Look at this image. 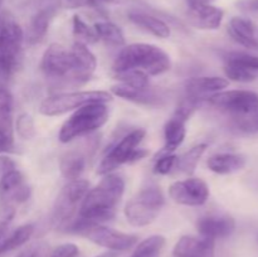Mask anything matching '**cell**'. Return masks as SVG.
Wrapping results in <instances>:
<instances>
[{"instance_id": "14", "label": "cell", "mask_w": 258, "mask_h": 257, "mask_svg": "<svg viewBox=\"0 0 258 257\" xmlns=\"http://www.w3.org/2000/svg\"><path fill=\"white\" fill-rule=\"evenodd\" d=\"M216 241L206 237L183 236L173 248L174 257H214Z\"/></svg>"}, {"instance_id": "49", "label": "cell", "mask_w": 258, "mask_h": 257, "mask_svg": "<svg viewBox=\"0 0 258 257\" xmlns=\"http://www.w3.org/2000/svg\"><path fill=\"white\" fill-rule=\"evenodd\" d=\"M211 2V0H204V3H209Z\"/></svg>"}, {"instance_id": "43", "label": "cell", "mask_w": 258, "mask_h": 257, "mask_svg": "<svg viewBox=\"0 0 258 257\" xmlns=\"http://www.w3.org/2000/svg\"><path fill=\"white\" fill-rule=\"evenodd\" d=\"M238 5L244 10H251V12L258 10V0H243Z\"/></svg>"}, {"instance_id": "6", "label": "cell", "mask_w": 258, "mask_h": 257, "mask_svg": "<svg viewBox=\"0 0 258 257\" xmlns=\"http://www.w3.org/2000/svg\"><path fill=\"white\" fill-rule=\"evenodd\" d=\"M90 184L83 179H76L66 184L54 202L52 212V224L55 229L67 231L70 224L75 221V216L81 206L82 199L88 191Z\"/></svg>"}, {"instance_id": "36", "label": "cell", "mask_w": 258, "mask_h": 257, "mask_svg": "<svg viewBox=\"0 0 258 257\" xmlns=\"http://www.w3.org/2000/svg\"><path fill=\"white\" fill-rule=\"evenodd\" d=\"M176 159L178 156L175 154H156L155 165H154V173L165 175L169 174L176 165Z\"/></svg>"}, {"instance_id": "7", "label": "cell", "mask_w": 258, "mask_h": 257, "mask_svg": "<svg viewBox=\"0 0 258 257\" xmlns=\"http://www.w3.org/2000/svg\"><path fill=\"white\" fill-rule=\"evenodd\" d=\"M111 93L106 91H77V92L55 93L44 98L39 106V111L44 116H58L68 111L77 110L87 103L110 102Z\"/></svg>"}, {"instance_id": "50", "label": "cell", "mask_w": 258, "mask_h": 257, "mask_svg": "<svg viewBox=\"0 0 258 257\" xmlns=\"http://www.w3.org/2000/svg\"><path fill=\"white\" fill-rule=\"evenodd\" d=\"M257 239H258V238H257Z\"/></svg>"}, {"instance_id": "37", "label": "cell", "mask_w": 258, "mask_h": 257, "mask_svg": "<svg viewBox=\"0 0 258 257\" xmlns=\"http://www.w3.org/2000/svg\"><path fill=\"white\" fill-rule=\"evenodd\" d=\"M17 131L18 135L24 140H30L35 136L34 120L28 113H22L17 120Z\"/></svg>"}, {"instance_id": "20", "label": "cell", "mask_w": 258, "mask_h": 257, "mask_svg": "<svg viewBox=\"0 0 258 257\" xmlns=\"http://www.w3.org/2000/svg\"><path fill=\"white\" fill-rule=\"evenodd\" d=\"M228 32L231 37L243 47L249 49H258V38L254 32V25L251 20L244 18H232L228 25Z\"/></svg>"}, {"instance_id": "10", "label": "cell", "mask_w": 258, "mask_h": 257, "mask_svg": "<svg viewBox=\"0 0 258 257\" xmlns=\"http://www.w3.org/2000/svg\"><path fill=\"white\" fill-rule=\"evenodd\" d=\"M146 131L144 128H135L127 135L123 136L116 145L112 146L107 155L102 159L100 166L97 169V173L100 175H106L117 169L122 164L128 163L130 161L131 155L134 151L138 149L139 144L143 141L145 138Z\"/></svg>"}, {"instance_id": "5", "label": "cell", "mask_w": 258, "mask_h": 257, "mask_svg": "<svg viewBox=\"0 0 258 257\" xmlns=\"http://www.w3.org/2000/svg\"><path fill=\"white\" fill-rule=\"evenodd\" d=\"M66 232L86 237L97 246L105 247L113 252L127 251L138 242V237L135 234L123 233V232L108 228L100 223H88L78 217L75 218V221L70 224Z\"/></svg>"}, {"instance_id": "13", "label": "cell", "mask_w": 258, "mask_h": 257, "mask_svg": "<svg viewBox=\"0 0 258 257\" xmlns=\"http://www.w3.org/2000/svg\"><path fill=\"white\" fill-rule=\"evenodd\" d=\"M30 188L18 169L0 176V202L3 206H13L28 201Z\"/></svg>"}, {"instance_id": "29", "label": "cell", "mask_w": 258, "mask_h": 257, "mask_svg": "<svg viewBox=\"0 0 258 257\" xmlns=\"http://www.w3.org/2000/svg\"><path fill=\"white\" fill-rule=\"evenodd\" d=\"M98 39L115 47H121L125 44V37L120 28L111 22H97L93 25Z\"/></svg>"}, {"instance_id": "1", "label": "cell", "mask_w": 258, "mask_h": 257, "mask_svg": "<svg viewBox=\"0 0 258 257\" xmlns=\"http://www.w3.org/2000/svg\"><path fill=\"white\" fill-rule=\"evenodd\" d=\"M125 191V180L117 174H106L102 180L86 193L78 208V218L88 223H102L115 217Z\"/></svg>"}, {"instance_id": "24", "label": "cell", "mask_w": 258, "mask_h": 257, "mask_svg": "<svg viewBox=\"0 0 258 257\" xmlns=\"http://www.w3.org/2000/svg\"><path fill=\"white\" fill-rule=\"evenodd\" d=\"M207 165L217 174H232L242 170L246 165V158L241 154L222 153L211 156Z\"/></svg>"}, {"instance_id": "12", "label": "cell", "mask_w": 258, "mask_h": 257, "mask_svg": "<svg viewBox=\"0 0 258 257\" xmlns=\"http://www.w3.org/2000/svg\"><path fill=\"white\" fill-rule=\"evenodd\" d=\"M169 196L175 203L181 206L198 207L208 201L209 186L202 179L189 178L171 184Z\"/></svg>"}, {"instance_id": "8", "label": "cell", "mask_w": 258, "mask_h": 257, "mask_svg": "<svg viewBox=\"0 0 258 257\" xmlns=\"http://www.w3.org/2000/svg\"><path fill=\"white\" fill-rule=\"evenodd\" d=\"M165 199L159 188L150 186L139 191L125 207V216L134 227H145L155 221Z\"/></svg>"}, {"instance_id": "32", "label": "cell", "mask_w": 258, "mask_h": 257, "mask_svg": "<svg viewBox=\"0 0 258 257\" xmlns=\"http://www.w3.org/2000/svg\"><path fill=\"white\" fill-rule=\"evenodd\" d=\"M73 35L76 38V42L83 43V44H92L98 40L97 33L95 28L90 27L80 15L76 14L73 17Z\"/></svg>"}, {"instance_id": "2", "label": "cell", "mask_w": 258, "mask_h": 257, "mask_svg": "<svg viewBox=\"0 0 258 257\" xmlns=\"http://www.w3.org/2000/svg\"><path fill=\"white\" fill-rule=\"evenodd\" d=\"M171 60L168 53L158 45L133 43L118 53L113 62L116 73L125 71H141L148 76H158L170 70Z\"/></svg>"}, {"instance_id": "23", "label": "cell", "mask_w": 258, "mask_h": 257, "mask_svg": "<svg viewBox=\"0 0 258 257\" xmlns=\"http://www.w3.org/2000/svg\"><path fill=\"white\" fill-rule=\"evenodd\" d=\"M186 135L185 120L179 117L174 113L173 117L166 122L164 127V138H165V145L163 150L159 151V154H170L179 148L183 144Z\"/></svg>"}, {"instance_id": "18", "label": "cell", "mask_w": 258, "mask_h": 257, "mask_svg": "<svg viewBox=\"0 0 258 257\" xmlns=\"http://www.w3.org/2000/svg\"><path fill=\"white\" fill-rule=\"evenodd\" d=\"M229 81L217 76H204V77H193L185 82L188 96L198 100L202 96L213 95L228 87Z\"/></svg>"}, {"instance_id": "46", "label": "cell", "mask_w": 258, "mask_h": 257, "mask_svg": "<svg viewBox=\"0 0 258 257\" xmlns=\"http://www.w3.org/2000/svg\"><path fill=\"white\" fill-rule=\"evenodd\" d=\"M9 151H13V143L5 140L0 136V154L9 153Z\"/></svg>"}, {"instance_id": "39", "label": "cell", "mask_w": 258, "mask_h": 257, "mask_svg": "<svg viewBox=\"0 0 258 257\" xmlns=\"http://www.w3.org/2000/svg\"><path fill=\"white\" fill-rule=\"evenodd\" d=\"M14 216L15 209L13 206H5L0 211V243L5 238V236L9 233L10 224H12L13 219H14Z\"/></svg>"}, {"instance_id": "42", "label": "cell", "mask_w": 258, "mask_h": 257, "mask_svg": "<svg viewBox=\"0 0 258 257\" xmlns=\"http://www.w3.org/2000/svg\"><path fill=\"white\" fill-rule=\"evenodd\" d=\"M59 5L63 9H78L88 7V0H59Z\"/></svg>"}, {"instance_id": "28", "label": "cell", "mask_w": 258, "mask_h": 257, "mask_svg": "<svg viewBox=\"0 0 258 257\" xmlns=\"http://www.w3.org/2000/svg\"><path fill=\"white\" fill-rule=\"evenodd\" d=\"M165 243V237L160 234H154L141 241L130 257H160Z\"/></svg>"}, {"instance_id": "9", "label": "cell", "mask_w": 258, "mask_h": 257, "mask_svg": "<svg viewBox=\"0 0 258 257\" xmlns=\"http://www.w3.org/2000/svg\"><path fill=\"white\" fill-rule=\"evenodd\" d=\"M40 70L45 77L53 81H63L68 86L76 85V62L71 49L62 44L52 43L45 49L40 62Z\"/></svg>"}, {"instance_id": "35", "label": "cell", "mask_w": 258, "mask_h": 257, "mask_svg": "<svg viewBox=\"0 0 258 257\" xmlns=\"http://www.w3.org/2000/svg\"><path fill=\"white\" fill-rule=\"evenodd\" d=\"M226 62L236 63L252 72L258 73V57L243 52H231L226 55Z\"/></svg>"}, {"instance_id": "25", "label": "cell", "mask_w": 258, "mask_h": 257, "mask_svg": "<svg viewBox=\"0 0 258 257\" xmlns=\"http://www.w3.org/2000/svg\"><path fill=\"white\" fill-rule=\"evenodd\" d=\"M111 91L113 95L118 96V97L134 101V102L145 103V105H159L161 100L156 93L149 90V87L134 88L127 85H123V83H118V85L112 86Z\"/></svg>"}, {"instance_id": "48", "label": "cell", "mask_w": 258, "mask_h": 257, "mask_svg": "<svg viewBox=\"0 0 258 257\" xmlns=\"http://www.w3.org/2000/svg\"><path fill=\"white\" fill-rule=\"evenodd\" d=\"M97 257H118V253L117 252L110 251V252H106V253L100 254V256H97Z\"/></svg>"}, {"instance_id": "11", "label": "cell", "mask_w": 258, "mask_h": 257, "mask_svg": "<svg viewBox=\"0 0 258 257\" xmlns=\"http://www.w3.org/2000/svg\"><path fill=\"white\" fill-rule=\"evenodd\" d=\"M208 102L229 115H241L258 107V93L247 90L219 91L209 96Z\"/></svg>"}, {"instance_id": "38", "label": "cell", "mask_w": 258, "mask_h": 257, "mask_svg": "<svg viewBox=\"0 0 258 257\" xmlns=\"http://www.w3.org/2000/svg\"><path fill=\"white\" fill-rule=\"evenodd\" d=\"M49 244L44 241H37L33 242L28 247H25L15 257H49Z\"/></svg>"}, {"instance_id": "40", "label": "cell", "mask_w": 258, "mask_h": 257, "mask_svg": "<svg viewBox=\"0 0 258 257\" xmlns=\"http://www.w3.org/2000/svg\"><path fill=\"white\" fill-rule=\"evenodd\" d=\"M80 249L75 243H63L55 247L49 253V257H77Z\"/></svg>"}, {"instance_id": "31", "label": "cell", "mask_w": 258, "mask_h": 257, "mask_svg": "<svg viewBox=\"0 0 258 257\" xmlns=\"http://www.w3.org/2000/svg\"><path fill=\"white\" fill-rule=\"evenodd\" d=\"M232 127L239 134L253 135L258 134V107L241 115H231Z\"/></svg>"}, {"instance_id": "15", "label": "cell", "mask_w": 258, "mask_h": 257, "mask_svg": "<svg viewBox=\"0 0 258 257\" xmlns=\"http://www.w3.org/2000/svg\"><path fill=\"white\" fill-rule=\"evenodd\" d=\"M197 229L202 237L211 239L226 238L236 229V221L229 216H207L197 222Z\"/></svg>"}, {"instance_id": "4", "label": "cell", "mask_w": 258, "mask_h": 257, "mask_svg": "<svg viewBox=\"0 0 258 257\" xmlns=\"http://www.w3.org/2000/svg\"><path fill=\"white\" fill-rule=\"evenodd\" d=\"M108 115V107L102 102L87 103L77 108L60 127L58 135L60 143H70L80 136L98 130L107 122Z\"/></svg>"}, {"instance_id": "45", "label": "cell", "mask_w": 258, "mask_h": 257, "mask_svg": "<svg viewBox=\"0 0 258 257\" xmlns=\"http://www.w3.org/2000/svg\"><path fill=\"white\" fill-rule=\"evenodd\" d=\"M148 155H149L148 150H145V149H139L138 148L133 153V155H131L130 161H128V163H134V161L141 160V159H144V158H145V156H148Z\"/></svg>"}, {"instance_id": "21", "label": "cell", "mask_w": 258, "mask_h": 257, "mask_svg": "<svg viewBox=\"0 0 258 257\" xmlns=\"http://www.w3.org/2000/svg\"><path fill=\"white\" fill-rule=\"evenodd\" d=\"M55 10H57L55 7H47L39 8V10L35 13L34 17L30 20L27 32V40L29 44H37L45 37L50 20L55 14Z\"/></svg>"}, {"instance_id": "16", "label": "cell", "mask_w": 258, "mask_h": 257, "mask_svg": "<svg viewBox=\"0 0 258 257\" xmlns=\"http://www.w3.org/2000/svg\"><path fill=\"white\" fill-rule=\"evenodd\" d=\"M76 62V85H83L91 78L97 67V59L95 54L83 43L75 42L71 48Z\"/></svg>"}, {"instance_id": "27", "label": "cell", "mask_w": 258, "mask_h": 257, "mask_svg": "<svg viewBox=\"0 0 258 257\" xmlns=\"http://www.w3.org/2000/svg\"><path fill=\"white\" fill-rule=\"evenodd\" d=\"M86 166L85 156L77 151H71L67 153L62 159H60V173L68 180H76L80 179L81 174L83 173Z\"/></svg>"}, {"instance_id": "22", "label": "cell", "mask_w": 258, "mask_h": 257, "mask_svg": "<svg viewBox=\"0 0 258 257\" xmlns=\"http://www.w3.org/2000/svg\"><path fill=\"white\" fill-rule=\"evenodd\" d=\"M128 19L134 24L138 25L139 28L150 33V34L155 35V37L161 38V39H165V38L170 35L169 25L164 20L159 19V18L154 17V15L148 14V13L134 10V12L128 13Z\"/></svg>"}, {"instance_id": "47", "label": "cell", "mask_w": 258, "mask_h": 257, "mask_svg": "<svg viewBox=\"0 0 258 257\" xmlns=\"http://www.w3.org/2000/svg\"><path fill=\"white\" fill-rule=\"evenodd\" d=\"M203 3H204V0H188L189 9H191V8L198 7L199 4H203Z\"/></svg>"}, {"instance_id": "19", "label": "cell", "mask_w": 258, "mask_h": 257, "mask_svg": "<svg viewBox=\"0 0 258 257\" xmlns=\"http://www.w3.org/2000/svg\"><path fill=\"white\" fill-rule=\"evenodd\" d=\"M0 136L10 143L14 139V100L5 86H0Z\"/></svg>"}, {"instance_id": "41", "label": "cell", "mask_w": 258, "mask_h": 257, "mask_svg": "<svg viewBox=\"0 0 258 257\" xmlns=\"http://www.w3.org/2000/svg\"><path fill=\"white\" fill-rule=\"evenodd\" d=\"M14 169H17V165H15V161L13 159H10L9 156L0 155V176L14 170Z\"/></svg>"}, {"instance_id": "34", "label": "cell", "mask_w": 258, "mask_h": 257, "mask_svg": "<svg viewBox=\"0 0 258 257\" xmlns=\"http://www.w3.org/2000/svg\"><path fill=\"white\" fill-rule=\"evenodd\" d=\"M116 80L123 85H127L134 88L149 87V76L141 71H125V72L116 73Z\"/></svg>"}, {"instance_id": "33", "label": "cell", "mask_w": 258, "mask_h": 257, "mask_svg": "<svg viewBox=\"0 0 258 257\" xmlns=\"http://www.w3.org/2000/svg\"><path fill=\"white\" fill-rule=\"evenodd\" d=\"M224 73H226L227 78L234 81V82L248 83L253 82L257 78V73L252 72V71L247 70V68L242 67V66L236 65V63L226 62V66H224Z\"/></svg>"}, {"instance_id": "17", "label": "cell", "mask_w": 258, "mask_h": 257, "mask_svg": "<svg viewBox=\"0 0 258 257\" xmlns=\"http://www.w3.org/2000/svg\"><path fill=\"white\" fill-rule=\"evenodd\" d=\"M223 10L209 5L208 3H203L198 7L189 9L190 23L198 29H218L223 20Z\"/></svg>"}, {"instance_id": "26", "label": "cell", "mask_w": 258, "mask_h": 257, "mask_svg": "<svg viewBox=\"0 0 258 257\" xmlns=\"http://www.w3.org/2000/svg\"><path fill=\"white\" fill-rule=\"evenodd\" d=\"M33 233H34V226L33 224H23V226L18 227L14 231L10 232L5 236L0 243V254L7 253V252L13 251L15 248H19L24 243H27L30 238H32Z\"/></svg>"}, {"instance_id": "3", "label": "cell", "mask_w": 258, "mask_h": 257, "mask_svg": "<svg viewBox=\"0 0 258 257\" xmlns=\"http://www.w3.org/2000/svg\"><path fill=\"white\" fill-rule=\"evenodd\" d=\"M24 33L14 15L4 10L0 15V86L17 71L22 55Z\"/></svg>"}, {"instance_id": "44", "label": "cell", "mask_w": 258, "mask_h": 257, "mask_svg": "<svg viewBox=\"0 0 258 257\" xmlns=\"http://www.w3.org/2000/svg\"><path fill=\"white\" fill-rule=\"evenodd\" d=\"M123 0H88V7L98 8L103 4H121Z\"/></svg>"}, {"instance_id": "30", "label": "cell", "mask_w": 258, "mask_h": 257, "mask_svg": "<svg viewBox=\"0 0 258 257\" xmlns=\"http://www.w3.org/2000/svg\"><path fill=\"white\" fill-rule=\"evenodd\" d=\"M208 145L207 144H199L196 145L194 148H191L190 150L186 151L185 154L180 156V158L176 159V165L175 168L179 169L180 171L185 174H193L196 170L197 165H198L199 160L203 156V154L206 153Z\"/></svg>"}]
</instances>
